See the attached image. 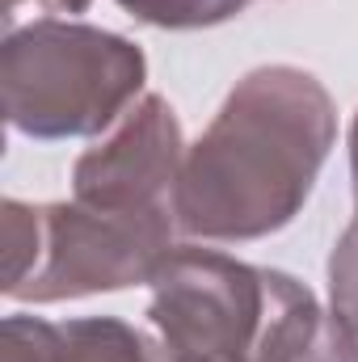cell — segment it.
<instances>
[{
    "label": "cell",
    "mask_w": 358,
    "mask_h": 362,
    "mask_svg": "<svg viewBox=\"0 0 358 362\" xmlns=\"http://www.w3.org/2000/svg\"><path fill=\"white\" fill-rule=\"evenodd\" d=\"M253 362H358V333L291 274L274 270L270 320Z\"/></svg>",
    "instance_id": "6"
},
{
    "label": "cell",
    "mask_w": 358,
    "mask_h": 362,
    "mask_svg": "<svg viewBox=\"0 0 358 362\" xmlns=\"http://www.w3.org/2000/svg\"><path fill=\"white\" fill-rule=\"evenodd\" d=\"M4 362H64V329L38 316H4L0 325Z\"/></svg>",
    "instance_id": "9"
},
{
    "label": "cell",
    "mask_w": 358,
    "mask_h": 362,
    "mask_svg": "<svg viewBox=\"0 0 358 362\" xmlns=\"http://www.w3.org/2000/svg\"><path fill=\"white\" fill-rule=\"evenodd\" d=\"M337 105L329 89L291 64L253 68L215 122L185 148L173 219L198 240H262L282 232L308 202L329 148Z\"/></svg>",
    "instance_id": "1"
},
{
    "label": "cell",
    "mask_w": 358,
    "mask_h": 362,
    "mask_svg": "<svg viewBox=\"0 0 358 362\" xmlns=\"http://www.w3.org/2000/svg\"><path fill=\"white\" fill-rule=\"evenodd\" d=\"M4 295L21 303H59L152 282L173 253V211L114 215L85 202H0Z\"/></svg>",
    "instance_id": "2"
},
{
    "label": "cell",
    "mask_w": 358,
    "mask_h": 362,
    "mask_svg": "<svg viewBox=\"0 0 358 362\" xmlns=\"http://www.w3.org/2000/svg\"><path fill=\"white\" fill-rule=\"evenodd\" d=\"M118 8L156 30H207L245 13L249 0H118Z\"/></svg>",
    "instance_id": "8"
},
{
    "label": "cell",
    "mask_w": 358,
    "mask_h": 362,
    "mask_svg": "<svg viewBox=\"0 0 358 362\" xmlns=\"http://www.w3.org/2000/svg\"><path fill=\"white\" fill-rule=\"evenodd\" d=\"M64 329V362H169L139 329L118 316H85Z\"/></svg>",
    "instance_id": "7"
},
{
    "label": "cell",
    "mask_w": 358,
    "mask_h": 362,
    "mask_svg": "<svg viewBox=\"0 0 358 362\" xmlns=\"http://www.w3.org/2000/svg\"><path fill=\"white\" fill-rule=\"evenodd\" d=\"M185 139L173 105L156 93L139 97L118 127L89 148L72 169V198L93 211L139 215V211H173Z\"/></svg>",
    "instance_id": "5"
},
{
    "label": "cell",
    "mask_w": 358,
    "mask_h": 362,
    "mask_svg": "<svg viewBox=\"0 0 358 362\" xmlns=\"http://www.w3.org/2000/svg\"><path fill=\"white\" fill-rule=\"evenodd\" d=\"M144 51L101 25L38 17L4 34V118L30 139H81L114 127L144 89Z\"/></svg>",
    "instance_id": "3"
},
{
    "label": "cell",
    "mask_w": 358,
    "mask_h": 362,
    "mask_svg": "<svg viewBox=\"0 0 358 362\" xmlns=\"http://www.w3.org/2000/svg\"><path fill=\"white\" fill-rule=\"evenodd\" d=\"M274 299V270L215 249L173 245L152 278L148 316L169 362H253Z\"/></svg>",
    "instance_id": "4"
},
{
    "label": "cell",
    "mask_w": 358,
    "mask_h": 362,
    "mask_svg": "<svg viewBox=\"0 0 358 362\" xmlns=\"http://www.w3.org/2000/svg\"><path fill=\"white\" fill-rule=\"evenodd\" d=\"M329 295L333 312L358 333V219L346 228V236L329 257Z\"/></svg>",
    "instance_id": "10"
},
{
    "label": "cell",
    "mask_w": 358,
    "mask_h": 362,
    "mask_svg": "<svg viewBox=\"0 0 358 362\" xmlns=\"http://www.w3.org/2000/svg\"><path fill=\"white\" fill-rule=\"evenodd\" d=\"M25 4H34V8H42V13H85L93 0H4V30H13V17L25 8Z\"/></svg>",
    "instance_id": "11"
},
{
    "label": "cell",
    "mask_w": 358,
    "mask_h": 362,
    "mask_svg": "<svg viewBox=\"0 0 358 362\" xmlns=\"http://www.w3.org/2000/svg\"><path fill=\"white\" fill-rule=\"evenodd\" d=\"M350 177H354V206H358V114L350 122Z\"/></svg>",
    "instance_id": "12"
}]
</instances>
